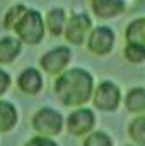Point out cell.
I'll return each instance as SVG.
<instances>
[{
  "instance_id": "cell-1",
  "label": "cell",
  "mask_w": 145,
  "mask_h": 146,
  "mask_svg": "<svg viewBox=\"0 0 145 146\" xmlns=\"http://www.w3.org/2000/svg\"><path fill=\"white\" fill-rule=\"evenodd\" d=\"M55 90L65 106H80L91 97L92 78L84 70H68L56 80Z\"/></svg>"
},
{
  "instance_id": "cell-2",
  "label": "cell",
  "mask_w": 145,
  "mask_h": 146,
  "mask_svg": "<svg viewBox=\"0 0 145 146\" xmlns=\"http://www.w3.org/2000/svg\"><path fill=\"white\" fill-rule=\"evenodd\" d=\"M17 36L21 37L22 42L28 44H36L43 39L44 34V26H43V19L39 15V12L28 9V12L22 15V19L17 22V26L14 27Z\"/></svg>"
},
{
  "instance_id": "cell-3",
  "label": "cell",
  "mask_w": 145,
  "mask_h": 146,
  "mask_svg": "<svg viewBox=\"0 0 145 146\" xmlns=\"http://www.w3.org/2000/svg\"><path fill=\"white\" fill-rule=\"evenodd\" d=\"M33 126L43 136H55L62 129V115L53 109H41L33 119Z\"/></svg>"
},
{
  "instance_id": "cell-4",
  "label": "cell",
  "mask_w": 145,
  "mask_h": 146,
  "mask_svg": "<svg viewBox=\"0 0 145 146\" xmlns=\"http://www.w3.org/2000/svg\"><path fill=\"white\" fill-rule=\"evenodd\" d=\"M91 29V19L85 14H75L70 17L67 27H65V37L73 44H82L85 34Z\"/></svg>"
},
{
  "instance_id": "cell-5",
  "label": "cell",
  "mask_w": 145,
  "mask_h": 146,
  "mask_svg": "<svg viewBox=\"0 0 145 146\" xmlns=\"http://www.w3.org/2000/svg\"><path fill=\"white\" fill-rule=\"evenodd\" d=\"M94 104L96 107L103 110H113L118 107L119 104V90L114 83L111 82H104L99 85V88L96 90L94 95Z\"/></svg>"
},
{
  "instance_id": "cell-6",
  "label": "cell",
  "mask_w": 145,
  "mask_h": 146,
  "mask_svg": "<svg viewBox=\"0 0 145 146\" xmlns=\"http://www.w3.org/2000/svg\"><path fill=\"white\" fill-rule=\"evenodd\" d=\"M113 42H114V34L109 27H97L91 33L89 36V49L96 54H106L111 51L113 48Z\"/></svg>"
},
{
  "instance_id": "cell-7",
  "label": "cell",
  "mask_w": 145,
  "mask_h": 146,
  "mask_svg": "<svg viewBox=\"0 0 145 146\" xmlns=\"http://www.w3.org/2000/svg\"><path fill=\"white\" fill-rule=\"evenodd\" d=\"M70 60V49L68 48H56L50 53H46L41 58V66L48 73H58L62 72Z\"/></svg>"
},
{
  "instance_id": "cell-8",
  "label": "cell",
  "mask_w": 145,
  "mask_h": 146,
  "mask_svg": "<svg viewBox=\"0 0 145 146\" xmlns=\"http://www.w3.org/2000/svg\"><path fill=\"white\" fill-rule=\"evenodd\" d=\"M92 126H94V114L89 109H79L68 117V131L75 136L89 133Z\"/></svg>"
},
{
  "instance_id": "cell-9",
  "label": "cell",
  "mask_w": 145,
  "mask_h": 146,
  "mask_svg": "<svg viewBox=\"0 0 145 146\" xmlns=\"http://www.w3.org/2000/svg\"><path fill=\"white\" fill-rule=\"evenodd\" d=\"M92 10L97 17L108 19L121 14L125 10V2L123 0H91Z\"/></svg>"
},
{
  "instance_id": "cell-10",
  "label": "cell",
  "mask_w": 145,
  "mask_h": 146,
  "mask_svg": "<svg viewBox=\"0 0 145 146\" xmlns=\"http://www.w3.org/2000/svg\"><path fill=\"white\" fill-rule=\"evenodd\" d=\"M41 85H43L41 75H39V72L33 70V68L26 70L19 76V88L26 94H38L41 90Z\"/></svg>"
},
{
  "instance_id": "cell-11",
  "label": "cell",
  "mask_w": 145,
  "mask_h": 146,
  "mask_svg": "<svg viewBox=\"0 0 145 146\" xmlns=\"http://www.w3.org/2000/svg\"><path fill=\"white\" fill-rule=\"evenodd\" d=\"M21 51V41L14 37L0 39V63H10Z\"/></svg>"
},
{
  "instance_id": "cell-12",
  "label": "cell",
  "mask_w": 145,
  "mask_h": 146,
  "mask_svg": "<svg viewBox=\"0 0 145 146\" xmlns=\"http://www.w3.org/2000/svg\"><path fill=\"white\" fill-rule=\"evenodd\" d=\"M126 39H128V42L145 46V17L135 19L128 26V29H126Z\"/></svg>"
},
{
  "instance_id": "cell-13",
  "label": "cell",
  "mask_w": 145,
  "mask_h": 146,
  "mask_svg": "<svg viewBox=\"0 0 145 146\" xmlns=\"http://www.w3.org/2000/svg\"><path fill=\"white\" fill-rule=\"evenodd\" d=\"M46 26L53 36H60L63 33V27H65V12L62 9H53L51 12H48Z\"/></svg>"
},
{
  "instance_id": "cell-14",
  "label": "cell",
  "mask_w": 145,
  "mask_h": 146,
  "mask_svg": "<svg viewBox=\"0 0 145 146\" xmlns=\"http://www.w3.org/2000/svg\"><path fill=\"white\" fill-rule=\"evenodd\" d=\"M15 121H17V112L14 106H10L9 102H0V133L12 129Z\"/></svg>"
},
{
  "instance_id": "cell-15",
  "label": "cell",
  "mask_w": 145,
  "mask_h": 146,
  "mask_svg": "<svg viewBox=\"0 0 145 146\" xmlns=\"http://www.w3.org/2000/svg\"><path fill=\"white\" fill-rule=\"evenodd\" d=\"M126 107L132 112L145 110V88H133L126 97Z\"/></svg>"
},
{
  "instance_id": "cell-16",
  "label": "cell",
  "mask_w": 145,
  "mask_h": 146,
  "mask_svg": "<svg viewBox=\"0 0 145 146\" xmlns=\"http://www.w3.org/2000/svg\"><path fill=\"white\" fill-rule=\"evenodd\" d=\"M28 12L26 5H14L7 14H5V19H3V26L7 29H14L17 26V22L22 19V15Z\"/></svg>"
},
{
  "instance_id": "cell-17",
  "label": "cell",
  "mask_w": 145,
  "mask_h": 146,
  "mask_svg": "<svg viewBox=\"0 0 145 146\" xmlns=\"http://www.w3.org/2000/svg\"><path fill=\"white\" fill-rule=\"evenodd\" d=\"M130 134L132 138L138 143V145L145 146V117H138L132 122L130 126Z\"/></svg>"
},
{
  "instance_id": "cell-18",
  "label": "cell",
  "mask_w": 145,
  "mask_h": 146,
  "mask_svg": "<svg viewBox=\"0 0 145 146\" xmlns=\"http://www.w3.org/2000/svg\"><path fill=\"white\" fill-rule=\"evenodd\" d=\"M125 54L130 61L133 63H140L145 60V46H140V44H133V42H128L126 49H125Z\"/></svg>"
},
{
  "instance_id": "cell-19",
  "label": "cell",
  "mask_w": 145,
  "mask_h": 146,
  "mask_svg": "<svg viewBox=\"0 0 145 146\" xmlns=\"http://www.w3.org/2000/svg\"><path fill=\"white\" fill-rule=\"evenodd\" d=\"M84 146H111V139L103 133H94L85 139Z\"/></svg>"
},
{
  "instance_id": "cell-20",
  "label": "cell",
  "mask_w": 145,
  "mask_h": 146,
  "mask_svg": "<svg viewBox=\"0 0 145 146\" xmlns=\"http://www.w3.org/2000/svg\"><path fill=\"white\" fill-rule=\"evenodd\" d=\"M26 146H56V145L51 139H48V138H34V139H31Z\"/></svg>"
},
{
  "instance_id": "cell-21",
  "label": "cell",
  "mask_w": 145,
  "mask_h": 146,
  "mask_svg": "<svg viewBox=\"0 0 145 146\" xmlns=\"http://www.w3.org/2000/svg\"><path fill=\"white\" fill-rule=\"evenodd\" d=\"M9 85H10V80H9V75L3 72V70H0V95L9 88Z\"/></svg>"
}]
</instances>
